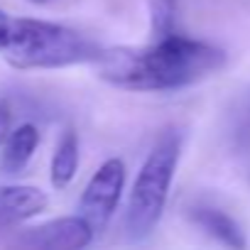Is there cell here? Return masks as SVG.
I'll list each match as a JSON object with an SVG mask.
<instances>
[{"instance_id": "cell-1", "label": "cell", "mask_w": 250, "mask_h": 250, "mask_svg": "<svg viewBox=\"0 0 250 250\" xmlns=\"http://www.w3.org/2000/svg\"><path fill=\"white\" fill-rule=\"evenodd\" d=\"M226 62L228 57L221 47L172 32L150 37L140 47H103L93 66L105 83L120 91L162 93L196 86L216 76Z\"/></svg>"}, {"instance_id": "cell-2", "label": "cell", "mask_w": 250, "mask_h": 250, "mask_svg": "<svg viewBox=\"0 0 250 250\" xmlns=\"http://www.w3.org/2000/svg\"><path fill=\"white\" fill-rule=\"evenodd\" d=\"M184 135L177 128H167L157 135L155 145L150 147L140 172L133 182L128 204H125V233L133 240H145L160 223L169 189L174 182V172L179 167Z\"/></svg>"}, {"instance_id": "cell-3", "label": "cell", "mask_w": 250, "mask_h": 250, "mask_svg": "<svg viewBox=\"0 0 250 250\" xmlns=\"http://www.w3.org/2000/svg\"><path fill=\"white\" fill-rule=\"evenodd\" d=\"M103 47L91 37L49 20L15 18L5 59L15 69H66L76 64H96Z\"/></svg>"}, {"instance_id": "cell-4", "label": "cell", "mask_w": 250, "mask_h": 250, "mask_svg": "<svg viewBox=\"0 0 250 250\" xmlns=\"http://www.w3.org/2000/svg\"><path fill=\"white\" fill-rule=\"evenodd\" d=\"M125 162L120 157H110L105 160L93 177L88 179L86 189L81 191L79 199V213L91 223V228L98 233H103L110 223V218L118 211V204L123 199V189H125Z\"/></svg>"}, {"instance_id": "cell-5", "label": "cell", "mask_w": 250, "mask_h": 250, "mask_svg": "<svg viewBox=\"0 0 250 250\" xmlns=\"http://www.w3.org/2000/svg\"><path fill=\"white\" fill-rule=\"evenodd\" d=\"M93 238L96 230L91 228V223L81 213H76V216H59L22 230L15 238V245L30 250H81L91 245Z\"/></svg>"}, {"instance_id": "cell-6", "label": "cell", "mask_w": 250, "mask_h": 250, "mask_svg": "<svg viewBox=\"0 0 250 250\" xmlns=\"http://www.w3.org/2000/svg\"><path fill=\"white\" fill-rule=\"evenodd\" d=\"M49 199L42 189L30 184H13L0 187V221H27L47 208Z\"/></svg>"}, {"instance_id": "cell-7", "label": "cell", "mask_w": 250, "mask_h": 250, "mask_svg": "<svg viewBox=\"0 0 250 250\" xmlns=\"http://www.w3.org/2000/svg\"><path fill=\"white\" fill-rule=\"evenodd\" d=\"M191 218H194V223H196L206 235H211V238L218 240L221 245L233 248V250L248 248V240H245L243 228H240L238 221L230 218L226 211H221V208H216V206H196V208H191Z\"/></svg>"}, {"instance_id": "cell-8", "label": "cell", "mask_w": 250, "mask_h": 250, "mask_svg": "<svg viewBox=\"0 0 250 250\" xmlns=\"http://www.w3.org/2000/svg\"><path fill=\"white\" fill-rule=\"evenodd\" d=\"M37 145H40V130L32 123L15 128L3 143V150H0V169L8 174L22 172L30 165L32 155L37 152Z\"/></svg>"}, {"instance_id": "cell-9", "label": "cell", "mask_w": 250, "mask_h": 250, "mask_svg": "<svg viewBox=\"0 0 250 250\" xmlns=\"http://www.w3.org/2000/svg\"><path fill=\"white\" fill-rule=\"evenodd\" d=\"M79 169V135L74 130H66L62 140L54 147L52 155V167H49V179L54 189H66Z\"/></svg>"}, {"instance_id": "cell-10", "label": "cell", "mask_w": 250, "mask_h": 250, "mask_svg": "<svg viewBox=\"0 0 250 250\" xmlns=\"http://www.w3.org/2000/svg\"><path fill=\"white\" fill-rule=\"evenodd\" d=\"M226 140L235 152H250V86L233 101L226 115Z\"/></svg>"}, {"instance_id": "cell-11", "label": "cell", "mask_w": 250, "mask_h": 250, "mask_svg": "<svg viewBox=\"0 0 250 250\" xmlns=\"http://www.w3.org/2000/svg\"><path fill=\"white\" fill-rule=\"evenodd\" d=\"M150 5V37L177 32V0H147Z\"/></svg>"}, {"instance_id": "cell-12", "label": "cell", "mask_w": 250, "mask_h": 250, "mask_svg": "<svg viewBox=\"0 0 250 250\" xmlns=\"http://www.w3.org/2000/svg\"><path fill=\"white\" fill-rule=\"evenodd\" d=\"M13 27H15V18H10L8 13L0 10V52H5V47L10 44Z\"/></svg>"}, {"instance_id": "cell-13", "label": "cell", "mask_w": 250, "mask_h": 250, "mask_svg": "<svg viewBox=\"0 0 250 250\" xmlns=\"http://www.w3.org/2000/svg\"><path fill=\"white\" fill-rule=\"evenodd\" d=\"M13 115H10V105L5 101H0V147H3V143L8 140V135L13 133Z\"/></svg>"}, {"instance_id": "cell-14", "label": "cell", "mask_w": 250, "mask_h": 250, "mask_svg": "<svg viewBox=\"0 0 250 250\" xmlns=\"http://www.w3.org/2000/svg\"><path fill=\"white\" fill-rule=\"evenodd\" d=\"M35 3H42V0H35Z\"/></svg>"}]
</instances>
